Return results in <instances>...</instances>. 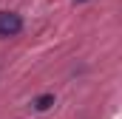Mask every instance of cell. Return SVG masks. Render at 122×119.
Here are the masks:
<instances>
[{
	"instance_id": "3",
	"label": "cell",
	"mask_w": 122,
	"mask_h": 119,
	"mask_svg": "<svg viewBox=\"0 0 122 119\" xmlns=\"http://www.w3.org/2000/svg\"><path fill=\"white\" fill-rule=\"evenodd\" d=\"M77 3H85V0H77Z\"/></svg>"
},
{
	"instance_id": "2",
	"label": "cell",
	"mask_w": 122,
	"mask_h": 119,
	"mask_svg": "<svg viewBox=\"0 0 122 119\" xmlns=\"http://www.w3.org/2000/svg\"><path fill=\"white\" fill-rule=\"evenodd\" d=\"M51 105H54V96H51V94H43V96L34 99V108H37V111H48Z\"/></svg>"
},
{
	"instance_id": "1",
	"label": "cell",
	"mask_w": 122,
	"mask_h": 119,
	"mask_svg": "<svg viewBox=\"0 0 122 119\" xmlns=\"http://www.w3.org/2000/svg\"><path fill=\"white\" fill-rule=\"evenodd\" d=\"M23 29V17L14 11H0V37H14Z\"/></svg>"
}]
</instances>
